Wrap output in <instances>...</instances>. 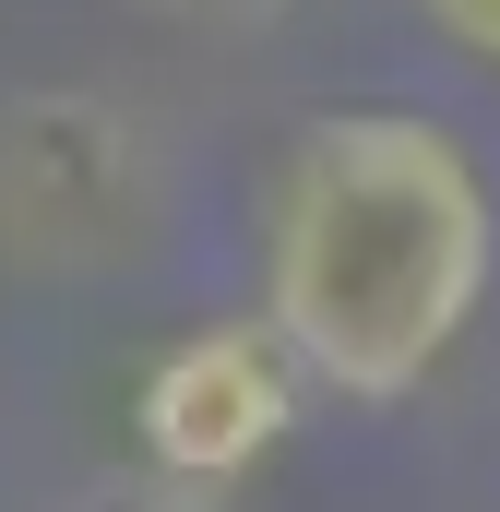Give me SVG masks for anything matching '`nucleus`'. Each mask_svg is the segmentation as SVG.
I'll list each match as a JSON object with an SVG mask.
<instances>
[{
    "mask_svg": "<svg viewBox=\"0 0 500 512\" xmlns=\"http://www.w3.org/2000/svg\"><path fill=\"white\" fill-rule=\"evenodd\" d=\"M500 191L429 108H322L262 191V334L334 405H405L477 334Z\"/></svg>",
    "mask_w": 500,
    "mask_h": 512,
    "instance_id": "1",
    "label": "nucleus"
},
{
    "mask_svg": "<svg viewBox=\"0 0 500 512\" xmlns=\"http://www.w3.org/2000/svg\"><path fill=\"white\" fill-rule=\"evenodd\" d=\"M155 143L131 108L84 84H24L0 96V262L24 274H108L155 239Z\"/></svg>",
    "mask_w": 500,
    "mask_h": 512,
    "instance_id": "2",
    "label": "nucleus"
},
{
    "mask_svg": "<svg viewBox=\"0 0 500 512\" xmlns=\"http://www.w3.org/2000/svg\"><path fill=\"white\" fill-rule=\"evenodd\" d=\"M298 370H286V346L262 334V322H203V334H179L143 382H131V465L143 477H167V489H239L250 465H274L286 453V429H298Z\"/></svg>",
    "mask_w": 500,
    "mask_h": 512,
    "instance_id": "3",
    "label": "nucleus"
},
{
    "mask_svg": "<svg viewBox=\"0 0 500 512\" xmlns=\"http://www.w3.org/2000/svg\"><path fill=\"white\" fill-rule=\"evenodd\" d=\"M60 512H227L215 489H167V477H143V465H108V477H84Z\"/></svg>",
    "mask_w": 500,
    "mask_h": 512,
    "instance_id": "4",
    "label": "nucleus"
},
{
    "mask_svg": "<svg viewBox=\"0 0 500 512\" xmlns=\"http://www.w3.org/2000/svg\"><path fill=\"white\" fill-rule=\"evenodd\" d=\"M417 12H429V36H441L453 60L500 72V0H417Z\"/></svg>",
    "mask_w": 500,
    "mask_h": 512,
    "instance_id": "5",
    "label": "nucleus"
},
{
    "mask_svg": "<svg viewBox=\"0 0 500 512\" xmlns=\"http://www.w3.org/2000/svg\"><path fill=\"white\" fill-rule=\"evenodd\" d=\"M143 12H167V24H203V36H262V24H286L298 0H143Z\"/></svg>",
    "mask_w": 500,
    "mask_h": 512,
    "instance_id": "6",
    "label": "nucleus"
}]
</instances>
